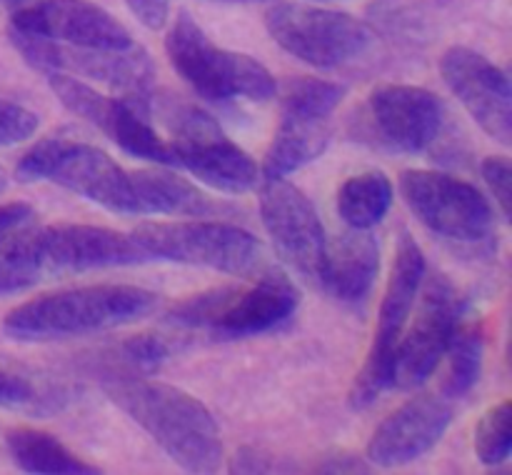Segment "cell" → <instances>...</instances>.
I'll return each mask as SVG.
<instances>
[{"instance_id": "obj_2", "label": "cell", "mask_w": 512, "mask_h": 475, "mask_svg": "<svg viewBox=\"0 0 512 475\" xmlns=\"http://www.w3.org/2000/svg\"><path fill=\"white\" fill-rule=\"evenodd\" d=\"M158 295L138 285H85L55 290L10 310L3 330L15 340H60L118 328L143 318Z\"/></svg>"}, {"instance_id": "obj_14", "label": "cell", "mask_w": 512, "mask_h": 475, "mask_svg": "<svg viewBox=\"0 0 512 475\" xmlns=\"http://www.w3.org/2000/svg\"><path fill=\"white\" fill-rule=\"evenodd\" d=\"M260 218L280 258L293 265L305 280L320 285L328 258V238L308 195L285 178L265 180L260 188Z\"/></svg>"}, {"instance_id": "obj_32", "label": "cell", "mask_w": 512, "mask_h": 475, "mask_svg": "<svg viewBox=\"0 0 512 475\" xmlns=\"http://www.w3.org/2000/svg\"><path fill=\"white\" fill-rule=\"evenodd\" d=\"M483 180L488 188L493 190V198L498 200L500 213L505 220H510V190H512V173H510V160L503 155H493L483 163Z\"/></svg>"}, {"instance_id": "obj_8", "label": "cell", "mask_w": 512, "mask_h": 475, "mask_svg": "<svg viewBox=\"0 0 512 475\" xmlns=\"http://www.w3.org/2000/svg\"><path fill=\"white\" fill-rule=\"evenodd\" d=\"M425 278V255L410 233H403L398 240L393 270H390L388 288L378 313L373 345L368 350L363 368L350 388V408H368L380 393L393 388V363L395 348L413 313L415 298Z\"/></svg>"}, {"instance_id": "obj_13", "label": "cell", "mask_w": 512, "mask_h": 475, "mask_svg": "<svg viewBox=\"0 0 512 475\" xmlns=\"http://www.w3.org/2000/svg\"><path fill=\"white\" fill-rule=\"evenodd\" d=\"M420 288L418 310L410 313L413 325L403 330L395 348L393 385L403 390L418 388L435 373L465 313L463 295L445 275H433Z\"/></svg>"}, {"instance_id": "obj_21", "label": "cell", "mask_w": 512, "mask_h": 475, "mask_svg": "<svg viewBox=\"0 0 512 475\" xmlns=\"http://www.w3.org/2000/svg\"><path fill=\"white\" fill-rule=\"evenodd\" d=\"M70 403H73V388L68 380L8 353H0V408L33 418H48L58 415Z\"/></svg>"}, {"instance_id": "obj_37", "label": "cell", "mask_w": 512, "mask_h": 475, "mask_svg": "<svg viewBox=\"0 0 512 475\" xmlns=\"http://www.w3.org/2000/svg\"><path fill=\"white\" fill-rule=\"evenodd\" d=\"M23 3H33V0H18V5H23Z\"/></svg>"}, {"instance_id": "obj_20", "label": "cell", "mask_w": 512, "mask_h": 475, "mask_svg": "<svg viewBox=\"0 0 512 475\" xmlns=\"http://www.w3.org/2000/svg\"><path fill=\"white\" fill-rule=\"evenodd\" d=\"M378 268L380 248L375 235H370L368 230L353 228V233L338 235L335 243L328 245V258H325L320 285L333 298L350 305H360L368 300L370 290H373Z\"/></svg>"}, {"instance_id": "obj_27", "label": "cell", "mask_w": 512, "mask_h": 475, "mask_svg": "<svg viewBox=\"0 0 512 475\" xmlns=\"http://www.w3.org/2000/svg\"><path fill=\"white\" fill-rule=\"evenodd\" d=\"M485 333L480 323H463L455 328L453 340L443 358L448 360V370L443 378V395L448 400H458L468 395L478 385L483 370Z\"/></svg>"}, {"instance_id": "obj_16", "label": "cell", "mask_w": 512, "mask_h": 475, "mask_svg": "<svg viewBox=\"0 0 512 475\" xmlns=\"http://www.w3.org/2000/svg\"><path fill=\"white\" fill-rule=\"evenodd\" d=\"M440 75L475 123L500 145H510L512 93L505 70L490 63L478 50L453 45L440 58Z\"/></svg>"}, {"instance_id": "obj_36", "label": "cell", "mask_w": 512, "mask_h": 475, "mask_svg": "<svg viewBox=\"0 0 512 475\" xmlns=\"http://www.w3.org/2000/svg\"><path fill=\"white\" fill-rule=\"evenodd\" d=\"M313 3H340V0H313Z\"/></svg>"}, {"instance_id": "obj_6", "label": "cell", "mask_w": 512, "mask_h": 475, "mask_svg": "<svg viewBox=\"0 0 512 475\" xmlns=\"http://www.w3.org/2000/svg\"><path fill=\"white\" fill-rule=\"evenodd\" d=\"M163 118L173 133V140H168L173 168L188 170L200 183L223 193L238 195L258 188L260 170L255 160L205 110L170 100Z\"/></svg>"}, {"instance_id": "obj_24", "label": "cell", "mask_w": 512, "mask_h": 475, "mask_svg": "<svg viewBox=\"0 0 512 475\" xmlns=\"http://www.w3.org/2000/svg\"><path fill=\"white\" fill-rule=\"evenodd\" d=\"M10 455L25 473L43 475H93L100 468L85 463L83 458L65 448L55 435L38 428H13L5 435Z\"/></svg>"}, {"instance_id": "obj_1", "label": "cell", "mask_w": 512, "mask_h": 475, "mask_svg": "<svg viewBox=\"0 0 512 475\" xmlns=\"http://www.w3.org/2000/svg\"><path fill=\"white\" fill-rule=\"evenodd\" d=\"M100 388L188 473H213L223 463V435L213 413L185 390L105 363Z\"/></svg>"}, {"instance_id": "obj_23", "label": "cell", "mask_w": 512, "mask_h": 475, "mask_svg": "<svg viewBox=\"0 0 512 475\" xmlns=\"http://www.w3.org/2000/svg\"><path fill=\"white\" fill-rule=\"evenodd\" d=\"M330 138H333V130L328 120L283 113L278 133L265 153L263 178H288L290 173L320 158L330 145Z\"/></svg>"}, {"instance_id": "obj_39", "label": "cell", "mask_w": 512, "mask_h": 475, "mask_svg": "<svg viewBox=\"0 0 512 475\" xmlns=\"http://www.w3.org/2000/svg\"><path fill=\"white\" fill-rule=\"evenodd\" d=\"M238 3H250V0H238Z\"/></svg>"}, {"instance_id": "obj_30", "label": "cell", "mask_w": 512, "mask_h": 475, "mask_svg": "<svg viewBox=\"0 0 512 475\" xmlns=\"http://www.w3.org/2000/svg\"><path fill=\"white\" fill-rule=\"evenodd\" d=\"M168 355L170 350L163 338H158V335L153 333H140L120 343L118 353H115V360H118V363L110 365L133 370V373L140 375H150L168 360Z\"/></svg>"}, {"instance_id": "obj_3", "label": "cell", "mask_w": 512, "mask_h": 475, "mask_svg": "<svg viewBox=\"0 0 512 475\" xmlns=\"http://www.w3.org/2000/svg\"><path fill=\"white\" fill-rule=\"evenodd\" d=\"M165 53L180 78L205 100L225 103L245 98L263 103L275 95V78L260 60L215 45L188 10L175 15Z\"/></svg>"}, {"instance_id": "obj_26", "label": "cell", "mask_w": 512, "mask_h": 475, "mask_svg": "<svg viewBox=\"0 0 512 475\" xmlns=\"http://www.w3.org/2000/svg\"><path fill=\"white\" fill-rule=\"evenodd\" d=\"M393 205V183L380 170L353 175L338 190V213L350 228L370 230L388 215Z\"/></svg>"}, {"instance_id": "obj_18", "label": "cell", "mask_w": 512, "mask_h": 475, "mask_svg": "<svg viewBox=\"0 0 512 475\" xmlns=\"http://www.w3.org/2000/svg\"><path fill=\"white\" fill-rule=\"evenodd\" d=\"M453 420L445 395H420L380 423L368 443V460L380 468L408 465L433 450Z\"/></svg>"}, {"instance_id": "obj_15", "label": "cell", "mask_w": 512, "mask_h": 475, "mask_svg": "<svg viewBox=\"0 0 512 475\" xmlns=\"http://www.w3.org/2000/svg\"><path fill=\"white\" fill-rule=\"evenodd\" d=\"M8 28L53 40V43L75 45V48H115L123 50L135 45L118 18L90 0H33L23 3L10 15Z\"/></svg>"}, {"instance_id": "obj_25", "label": "cell", "mask_w": 512, "mask_h": 475, "mask_svg": "<svg viewBox=\"0 0 512 475\" xmlns=\"http://www.w3.org/2000/svg\"><path fill=\"white\" fill-rule=\"evenodd\" d=\"M50 270L43 258L40 228H18L0 235V298L20 293L48 278Z\"/></svg>"}, {"instance_id": "obj_28", "label": "cell", "mask_w": 512, "mask_h": 475, "mask_svg": "<svg viewBox=\"0 0 512 475\" xmlns=\"http://www.w3.org/2000/svg\"><path fill=\"white\" fill-rule=\"evenodd\" d=\"M345 85L318 78H300L288 85L283 95L285 115H303V118L330 120L333 110L343 103Z\"/></svg>"}, {"instance_id": "obj_31", "label": "cell", "mask_w": 512, "mask_h": 475, "mask_svg": "<svg viewBox=\"0 0 512 475\" xmlns=\"http://www.w3.org/2000/svg\"><path fill=\"white\" fill-rule=\"evenodd\" d=\"M38 130V115L13 100L0 98V148L23 143Z\"/></svg>"}, {"instance_id": "obj_10", "label": "cell", "mask_w": 512, "mask_h": 475, "mask_svg": "<svg viewBox=\"0 0 512 475\" xmlns=\"http://www.w3.org/2000/svg\"><path fill=\"white\" fill-rule=\"evenodd\" d=\"M270 38L315 68H338L360 58L373 43L368 25L343 10L280 3L265 13Z\"/></svg>"}, {"instance_id": "obj_22", "label": "cell", "mask_w": 512, "mask_h": 475, "mask_svg": "<svg viewBox=\"0 0 512 475\" xmlns=\"http://www.w3.org/2000/svg\"><path fill=\"white\" fill-rule=\"evenodd\" d=\"M133 215H210L220 208L210 195L170 170H130Z\"/></svg>"}, {"instance_id": "obj_19", "label": "cell", "mask_w": 512, "mask_h": 475, "mask_svg": "<svg viewBox=\"0 0 512 475\" xmlns=\"http://www.w3.org/2000/svg\"><path fill=\"white\" fill-rule=\"evenodd\" d=\"M40 245L50 275L148 263V255L138 248L133 235L98 225L40 228Z\"/></svg>"}, {"instance_id": "obj_29", "label": "cell", "mask_w": 512, "mask_h": 475, "mask_svg": "<svg viewBox=\"0 0 512 475\" xmlns=\"http://www.w3.org/2000/svg\"><path fill=\"white\" fill-rule=\"evenodd\" d=\"M512 450V405L510 400H503L495 408L480 418L475 428V453L480 463L495 468L503 465L510 458Z\"/></svg>"}, {"instance_id": "obj_33", "label": "cell", "mask_w": 512, "mask_h": 475, "mask_svg": "<svg viewBox=\"0 0 512 475\" xmlns=\"http://www.w3.org/2000/svg\"><path fill=\"white\" fill-rule=\"evenodd\" d=\"M128 8L133 10L135 18L145 25V28H163L168 23L170 15V0H125Z\"/></svg>"}, {"instance_id": "obj_11", "label": "cell", "mask_w": 512, "mask_h": 475, "mask_svg": "<svg viewBox=\"0 0 512 475\" xmlns=\"http://www.w3.org/2000/svg\"><path fill=\"white\" fill-rule=\"evenodd\" d=\"M8 38L13 48L43 73H68L75 78L98 80L113 85L133 98H148L153 85L155 68L150 55L138 43L130 48H75V45L53 43L23 30L8 28Z\"/></svg>"}, {"instance_id": "obj_12", "label": "cell", "mask_w": 512, "mask_h": 475, "mask_svg": "<svg viewBox=\"0 0 512 475\" xmlns=\"http://www.w3.org/2000/svg\"><path fill=\"white\" fill-rule=\"evenodd\" d=\"M45 75L50 90L58 95L65 108L103 130L125 153L148 163L173 165L168 140L160 138L158 130L150 125L148 98H133V95L110 98L75 75L55 73V70Z\"/></svg>"}, {"instance_id": "obj_35", "label": "cell", "mask_w": 512, "mask_h": 475, "mask_svg": "<svg viewBox=\"0 0 512 475\" xmlns=\"http://www.w3.org/2000/svg\"><path fill=\"white\" fill-rule=\"evenodd\" d=\"M8 185H10V175H8V170H5L3 165H0V195H3L5 190H8Z\"/></svg>"}, {"instance_id": "obj_9", "label": "cell", "mask_w": 512, "mask_h": 475, "mask_svg": "<svg viewBox=\"0 0 512 475\" xmlns=\"http://www.w3.org/2000/svg\"><path fill=\"white\" fill-rule=\"evenodd\" d=\"M400 193L415 218L440 238L483 245L495 238V210L475 185L440 170H405Z\"/></svg>"}, {"instance_id": "obj_34", "label": "cell", "mask_w": 512, "mask_h": 475, "mask_svg": "<svg viewBox=\"0 0 512 475\" xmlns=\"http://www.w3.org/2000/svg\"><path fill=\"white\" fill-rule=\"evenodd\" d=\"M30 218H33V208H30V205L25 203L0 205V235L18 228V225H25Z\"/></svg>"}, {"instance_id": "obj_7", "label": "cell", "mask_w": 512, "mask_h": 475, "mask_svg": "<svg viewBox=\"0 0 512 475\" xmlns=\"http://www.w3.org/2000/svg\"><path fill=\"white\" fill-rule=\"evenodd\" d=\"M133 240L148 260L220 270L248 278L265 263L260 240L228 223H150L135 228Z\"/></svg>"}, {"instance_id": "obj_5", "label": "cell", "mask_w": 512, "mask_h": 475, "mask_svg": "<svg viewBox=\"0 0 512 475\" xmlns=\"http://www.w3.org/2000/svg\"><path fill=\"white\" fill-rule=\"evenodd\" d=\"M20 183H50L83 195L90 203L113 213L133 215L130 170L120 168L105 150L58 135L38 140L15 165Z\"/></svg>"}, {"instance_id": "obj_17", "label": "cell", "mask_w": 512, "mask_h": 475, "mask_svg": "<svg viewBox=\"0 0 512 475\" xmlns=\"http://www.w3.org/2000/svg\"><path fill=\"white\" fill-rule=\"evenodd\" d=\"M445 103L418 85H383L370 95V123L390 150L423 153L445 128Z\"/></svg>"}, {"instance_id": "obj_4", "label": "cell", "mask_w": 512, "mask_h": 475, "mask_svg": "<svg viewBox=\"0 0 512 475\" xmlns=\"http://www.w3.org/2000/svg\"><path fill=\"white\" fill-rule=\"evenodd\" d=\"M300 305V290L283 273H265L250 285H223L183 300L165 320L180 328H203L225 338H245L278 328Z\"/></svg>"}, {"instance_id": "obj_38", "label": "cell", "mask_w": 512, "mask_h": 475, "mask_svg": "<svg viewBox=\"0 0 512 475\" xmlns=\"http://www.w3.org/2000/svg\"><path fill=\"white\" fill-rule=\"evenodd\" d=\"M5 3H18V0H5Z\"/></svg>"}]
</instances>
